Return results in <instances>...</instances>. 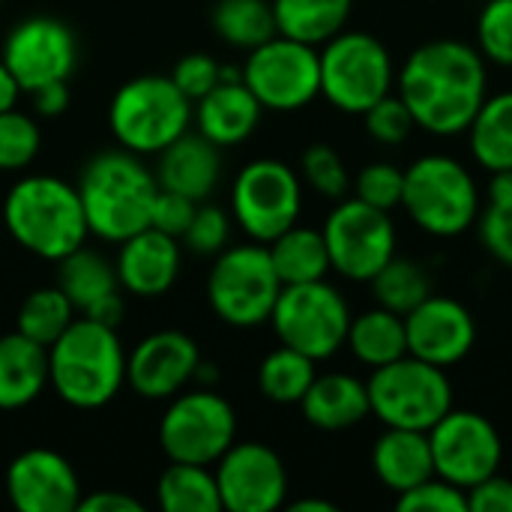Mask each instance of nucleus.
Here are the masks:
<instances>
[{
  "mask_svg": "<svg viewBox=\"0 0 512 512\" xmlns=\"http://www.w3.org/2000/svg\"><path fill=\"white\" fill-rule=\"evenodd\" d=\"M396 93L411 108L417 129L456 138L465 135L489 96V63L462 39H429L417 45L396 72Z\"/></svg>",
  "mask_w": 512,
  "mask_h": 512,
  "instance_id": "f257e3e1",
  "label": "nucleus"
},
{
  "mask_svg": "<svg viewBox=\"0 0 512 512\" xmlns=\"http://www.w3.org/2000/svg\"><path fill=\"white\" fill-rule=\"evenodd\" d=\"M9 237L42 261H60L90 237L78 189L54 174H27L3 198Z\"/></svg>",
  "mask_w": 512,
  "mask_h": 512,
  "instance_id": "f03ea898",
  "label": "nucleus"
},
{
  "mask_svg": "<svg viewBox=\"0 0 512 512\" xmlns=\"http://www.w3.org/2000/svg\"><path fill=\"white\" fill-rule=\"evenodd\" d=\"M48 387L69 408H105L126 387V351L117 327L78 315L48 348Z\"/></svg>",
  "mask_w": 512,
  "mask_h": 512,
  "instance_id": "7ed1b4c3",
  "label": "nucleus"
},
{
  "mask_svg": "<svg viewBox=\"0 0 512 512\" xmlns=\"http://www.w3.org/2000/svg\"><path fill=\"white\" fill-rule=\"evenodd\" d=\"M75 189L90 234L105 243H120L150 225L159 180L138 153L117 147L96 153L81 168Z\"/></svg>",
  "mask_w": 512,
  "mask_h": 512,
  "instance_id": "20e7f679",
  "label": "nucleus"
},
{
  "mask_svg": "<svg viewBox=\"0 0 512 512\" xmlns=\"http://www.w3.org/2000/svg\"><path fill=\"white\" fill-rule=\"evenodd\" d=\"M402 210L429 237H462L483 210L480 186L456 156L429 153L405 168Z\"/></svg>",
  "mask_w": 512,
  "mask_h": 512,
  "instance_id": "39448f33",
  "label": "nucleus"
},
{
  "mask_svg": "<svg viewBox=\"0 0 512 512\" xmlns=\"http://www.w3.org/2000/svg\"><path fill=\"white\" fill-rule=\"evenodd\" d=\"M192 126V102L171 75H138L117 87L108 105L114 141L138 156H159Z\"/></svg>",
  "mask_w": 512,
  "mask_h": 512,
  "instance_id": "423d86ee",
  "label": "nucleus"
},
{
  "mask_svg": "<svg viewBox=\"0 0 512 512\" xmlns=\"http://www.w3.org/2000/svg\"><path fill=\"white\" fill-rule=\"evenodd\" d=\"M321 96L342 114L363 117L378 99L396 90V63L390 48L366 30H342L324 42Z\"/></svg>",
  "mask_w": 512,
  "mask_h": 512,
  "instance_id": "0eeeda50",
  "label": "nucleus"
},
{
  "mask_svg": "<svg viewBox=\"0 0 512 512\" xmlns=\"http://www.w3.org/2000/svg\"><path fill=\"white\" fill-rule=\"evenodd\" d=\"M282 294V279L273 267L270 249L264 243L225 246L207 276V303L237 330H252L270 321L273 306Z\"/></svg>",
  "mask_w": 512,
  "mask_h": 512,
  "instance_id": "6e6552de",
  "label": "nucleus"
},
{
  "mask_svg": "<svg viewBox=\"0 0 512 512\" xmlns=\"http://www.w3.org/2000/svg\"><path fill=\"white\" fill-rule=\"evenodd\" d=\"M366 387L372 417L393 429L429 432L453 408V384L447 369L414 354L372 369Z\"/></svg>",
  "mask_w": 512,
  "mask_h": 512,
  "instance_id": "1a4fd4ad",
  "label": "nucleus"
},
{
  "mask_svg": "<svg viewBox=\"0 0 512 512\" xmlns=\"http://www.w3.org/2000/svg\"><path fill=\"white\" fill-rule=\"evenodd\" d=\"M351 318L354 315L342 291L333 288L327 279H315L282 285L270 324L279 345H288L321 363L345 348Z\"/></svg>",
  "mask_w": 512,
  "mask_h": 512,
  "instance_id": "9d476101",
  "label": "nucleus"
},
{
  "mask_svg": "<svg viewBox=\"0 0 512 512\" xmlns=\"http://www.w3.org/2000/svg\"><path fill=\"white\" fill-rule=\"evenodd\" d=\"M237 441V414L213 387L180 390L159 420V447L168 462L216 465Z\"/></svg>",
  "mask_w": 512,
  "mask_h": 512,
  "instance_id": "9b49d317",
  "label": "nucleus"
},
{
  "mask_svg": "<svg viewBox=\"0 0 512 512\" xmlns=\"http://www.w3.org/2000/svg\"><path fill=\"white\" fill-rule=\"evenodd\" d=\"M243 84L264 111L291 114L321 96V57L315 45L276 33L249 51L240 66Z\"/></svg>",
  "mask_w": 512,
  "mask_h": 512,
  "instance_id": "f8f14e48",
  "label": "nucleus"
},
{
  "mask_svg": "<svg viewBox=\"0 0 512 512\" xmlns=\"http://www.w3.org/2000/svg\"><path fill=\"white\" fill-rule=\"evenodd\" d=\"M303 180L279 159H255L240 168L231 186V216L255 243H270L300 222Z\"/></svg>",
  "mask_w": 512,
  "mask_h": 512,
  "instance_id": "ddd939ff",
  "label": "nucleus"
},
{
  "mask_svg": "<svg viewBox=\"0 0 512 512\" xmlns=\"http://www.w3.org/2000/svg\"><path fill=\"white\" fill-rule=\"evenodd\" d=\"M321 234L330 252V267L348 282H372L396 255L399 243L390 213L360 198L336 201Z\"/></svg>",
  "mask_w": 512,
  "mask_h": 512,
  "instance_id": "4468645a",
  "label": "nucleus"
},
{
  "mask_svg": "<svg viewBox=\"0 0 512 512\" xmlns=\"http://www.w3.org/2000/svg\"><path fill=\"white\" fill-rule=\"evenodd\" d=\"M429 447L435 474L465 492L498 474L504 462V441L495 423L456 405L429 429Z\"/></svg>",
  "mask_w": 512,
  "mask_h": 512,
  "instance_id": "2eb2a0df",
  "label": "nucleus"
},
{
  "mask_svg": "<svg viewBox=\"0 0 512 512\" xmlns=\"http://www.w3.org/2000/svg\"><path fill=\"white\" fill-rule=\"evenodd\" d=\"M0 60L18 81L21 93H33L51 81H69L78 63V42L72 27L60 18L30 15L6 33Z\"/></svg>",
  "mask_w": 512,
  "mask_h": 512,
  "instance_id": "dca6fc26",
  "label": "nucleus"
},
{
  "mask_svg": "<svg viewBox=\"0 0 512 512\" xmlns=\"http://www.w3.org/2000/svg\"><path fill=\"white\" fill-rule=\"evenodd\" d=\"M222 510L273 512L288 501V471L279 453L258 441H234L216 462Z\"/></svg>",
  "mask_w": 512,
  "mask_h": 512,
  "instance_id": "f3484780",
  "label": "nucleus"
},
{
  "mask_svg": "<svg viewBox=\"0 0 512 512\" xmlns=\"http://www.w3.org/2000/svg\"><path fill=\"white\" fill-rule=\"evenodd\" d=\"M201 363V348L180 330H159L144 336L126 354V387L150 402H168L186 390Z\"/></svg>",
  "mask_w": 512,
  "mask_h": 512,
  "instance_id": "a211bd4d",
  "label": "nucleus"
},
{
  "mask_svg": "<svg viewBox=\"0 0 512 512\" xmlns=\"http://www.w3.org/2000/svg\"><path fill=\"white\" fill-rule=\"evenodd\" d=\"M408 354L450 369L462 363L477 345V321L465 303L447 294H429L417 309L405 315Z\"/></svg>",
  "mask_w": 512,
  "mask_h": 512,
  "instance_id": "6ab92c4d",
  "label": "nucleus"
},
{
  "mask_svg": "<svg viewBox=\"0 0 512 512\" xmlns=\"http://www.w3.org/2000/svg\"><path fill=\"white\" fill-rule=\"evenodd\" d=\"M84 489L66 456L33 447L6 468V498L18 512H75Z\"/></svg>",
  "mask_w": 512,
  "mask_h": 512,
  "instance_id": "aec40b11",
  "label": "nucleus"
},
{
  "mask_svg": "<svg viewBox=\"0 0 512 512\" xmlns=\"http://www.w3.org/2000/svg\"><path fill=\"white\" fill-rule=\"evenodd\" d=\"M60 273H57V288L69 297V303L75 306L78 315L93 318L105 327H117L123 321V297H120V282H117V270L114 264L81 246L75 252H69L66 258L57 261Z\"/></svg>",
  "mask_w": 512,
  "mask_h": 512,
  "instance_id": "412c9836",
  "label": "nucleus"
},
{
  "mask_svg": "<svg viewBox=\"0 0 512 512\" xmlns=\"http://www.w3.org/2000/svg\"><path fill=\"white\" fill-rule=\"evenodd\" d=\"M117 282L126 294L135 297H162L174 288L180 276V240L171 234H162L156 228H141L138 234L117 243Z\"/></svg>",
  "mask_w": 512,
  "mask_h": 512,
  "instance_id": "4be33fe9",
  "label": "nucleus"
},
{
  "mask_svg": "<svg viewBox=\"0 0 512 512\" xmlns=\"http://www.w3.org/2000/svg\"><path fill=\"white\" fill-rule=\"evenodd\" d=\"M261 114L264 108L243 84V78L219 81L210 93H204L192 105L195 129L204 138H210L216 147H237L246 138H252V132L261 123Z\"/></svg>",
  "mask_w": 512,
  "mask_h": 512,
  "instance_id": "5701e85b",
  "label": "nucleus"
},
{
  "mask_svg": "<svg viewBox=\"0 0 512 512\" xmlns=\"http://www.w3.org/2000/svg\"><path fill=\"white\" fill-rule=\"evenodd\" d=\"M222 147L201 132H183L159 153L156 180L162 189L180 192L192 201H207L222 174Z\"/></svg>",
  "mask_w": 512,
  "mask_h": 512,
  "instance_id": "b1692460",
  "label": "nucleus"
},
{
  "mask_svg": "<svg viewBox=\"0 0 512 512\" xmlns=\"http://www.w3.org/2000/svg\"><path fill=\"white\" fill-rule=\"evenodd\" d=\"M300 411H303L306 423L321 432L354 429L366 417H372L369 387H366V381H360L348 372L315 375L312 387L300 399Z\"/></svg>",
  "mask_w": 512,
  "mask_h": 512,
  "instance_id": "393cba45",
  "label": "nucleus"
},
{
  "mask_svg": "<svg viewBox=\"0 0 512 512\" xmlns=\"http://www.w3.org/2000/svg\"><path fill=\"white\" fill-rule=\"evenodd\" d=\"M372 471L381 480V486L396 495L435 477L429 432L384 426V432L372 447Z\"/></svg>",
  "mask_w": 512,
  "mask_h": 512,
  "instance_id": "a878e982",
  "label": "nucleus"
},
{
  "mask_svg": "<svg viewBox=\"0 0 512 512\" xmlns=\"http://www.w3.org/2000/svg\"><path fill=\"white\" fill-rule=\"evenodd\" d=\"M48 387V348L15 333L0 336V411L36 402Z\"/></svg>",
  "mask_w": 512,
  "mask_h": 512,
  "instance_id": "bb28decb",
  "label": "nucleus"
},
{
  "mask_svg": "<svg viewBox=\"0 0 512 512\" xmlns=\"http://www.w3.org/2000/svg\"><path fill=\"white\" fill-rule=\"evenodd\" d=\"M468 147L474 162L495 174L512 168V90L489 93L468 126Z\"/></svg>",
  "mask_w": 512,
  "mask_h": 512,
  "instance_id": "cd10ccee",
  "label": "nucleus"
},
{
  "mask_svg": "<svg viewBox=\"0 0 512 512\" xmlns=\"http://www.w3.org/2000/svg\"><path fill=\"white\" fill-rule=\"evenodd\" d=\"M345 345H348V351L354 354L357 363H363L369 369L387 366V363L408 354L405 315H396V312H390L384 306L366 309V312L351 318Z\"/></svg>",
  "mask_w": 512,
  "mask_h": 512,
  "instance_id": "c85d7f7f",
  "label": "nucleus"
},
{
  "mask_svg": "<svg viewBox=\"0 0 512 512\" xmlns=\"http://www.w3.org/2000/svg\"><path fill=\"white\" fill-rule=\"evenodd\" d=\"M354 0H273L276 30L306 45H324L348 27Z\"/></svg>",
  "mask_w": 512,
  "mask_h": 512,
  "instance_id": "c756f323",
  "label": "nucleus"
},
{
  "mask_svg": "<svg viewBox=\"0 0 512 512\" xmlns=\"http://www.w3.org/2000/svg\"><path fill=\"white\" fill-rule=\"evenodd\" d=\"M267 249H270V258L282 285L327 279V273L333 270L321 228H309L297 222L288 231H282L276 240H270Z\"/></svg>",
  "mask_w": 512,
  "mask_h": 512,
  "instance_id": "7c9ffc66",
  "label": "nucleus"
},
{
  "mask_svg": "<svg viewBox=\"0 0 512 512\" xmlns=\"http://www.w3.org/2000/svg\"><path fill=\"white\" fill-rule=\"evenodd\" d=\"M156 504L162 512H222L216 474L210 465L171 462L156 480Z\"/></svg>",
  "mask_w": 512,
  "mask_h": 512,
  "instance_id": "2f4dec72",
  "label": "nucleus"
},
{
  "mask_svg": "<svg viewBox=\"0 0 512 512\" xmlns=\"http://www.w3.org/2000/svg\"><path fill=\"white\" fill-rule=\"evenodd\" d=\"M210 21L225 45L243 51H252L279 33L273 0H216Z\"/></svg>",
  "mask_w": 512,
  "mask_h": 512,
  "instance_id": "473e14b6",
  "label": "nucleus"
},
{
  "mask_svg": "<svg viewBox=\"0 0 512 512\" xmlns=\"http://www.w3.org/2000/svg\"><path fill=\"white\" fill-rule=\"evenodd\" d=\"M315 375L318 372H315L312 357H306L288 345H279L258 366V390L264 399H270L276 405H300V399L312 387Z\"/></svg>",
  "mask_w": 512,
  "mask_h": 512,
  "instance_id": "72a5a7b5",
  "label": "nucleus"
},
{
  "mask_svg": "<svg viewBox=\"0 0 512 512\" xmlns=\"http://www.w3.org/2000/svg\"><path fill=\"white\" fill-rule=\"evenodd\" d=\"M75 318H78V312L69 303V297L57 285H48V288H36L24 297L18 318H15V330L33 342L51 348Z\"/></svg>",
  "mask_w": 512,
  "mask_h": 512,
  "instance_id": "f704fd0d",
  "label": "nucleus"
},
{
  "mask_svg": "<svg viewBox=\"0 0 512 512\" xmlns=\"http://www.w3.org/2000/svg\"><path fill=\"white\" fill-rule=\"evenodd\" d=\"M369 285H372L378 306H384L396 315H408L435 291L426 267L411 258H402V255H393Z\"/></svg>",
  "mask_w": 512,
  "mask_h": 512,
  "instance_id": "c9c22d12",
  "label": "nucleus"
},
{
  "mask_svg": "<svg viewBox=\"0 0 512 512\" xmlns=\"http://www.w3.org/2000/svg\"><path fill=\"white\" fill-rule=\"evenodd\" d=\"M300 180L327 201H342L351 192V174L345 159L330 144H309L300 156Z\"/></svg>",
  "mask_w": 512,
  "mask_h": 512,
  "instance_id": "e433bc0d",
  "label": "nucleus"
},
{
  "mask_svg": "<svg viewBox=\"0 0 512 512\" xmlns=\"http://www.w3.org/2000/svg\"><path fill=\"white\" fill-rule=\"evenodd\" d=\"M42 147L39 123L18 111H0V171H24Z\"/></svg>",
  "mask_w": 512,
  "mask_h": 512,
  "instance_id": "4c0bfd02",
  "label": "nucleus"
},
{
  "mask_svg": "<svg viewBox=\"0 0 512 512\" xmlns=\"http://www.w3.org/2000/svg\"><path fill=\"white\" fill-rule=\"evenodd\" d=\"M477 51L486 63L512 69V0H486L477 15Z\"/></svg>",
  "mask_w": 512,
  "mask_h": 512,
  "instance_id": "58836bf2",
  "label": "nucleus"
},
{
  "mask_svg": "<svg viewBox=\"0 0 512 512\" xmlns=\"http://www.w3.org/2000/svg\"><path fill=\"white\" fill-rule=\"evenodd\" d=\"M363 123H366V132L369 138H375L378 144L384 147H399L405 144L414 129H417V120L411 114V108L405 105V99L393 90L387 93L384 99H378L366 114H363Z\"/></svg>",
  "mask_w": 512,
  "mask_h": 512,
  "instance_id": "ea45409f",
  "label": "nucleus"
},
{
  "mask_svg": "<svg viewBox=\"0 0 512 512\" xmlns=\"http://www.w3.org/2000/svg\"><path fill=\"white\" fill-rule=\"evenodd\" d=\"M354 198L393 213L396 207H402V189H405V168L393 165V162H372L366 165L354 183Z\"/></svg>",
  "mask_w": 512,
  "mask_h": 512,
  "instance_id": "a19ab883",
  "label": "nucleus"
},
{
  "mask_svg": "<svg viewBox=\"0 0 512 512\" xmlns=\"http://www.w3.org/2000/svg\"><path fill=\"white\" fill-rule=\"evenodd\" d=\"M231 225H234V216H228L222 207L198 204L195 216H192V222H189V228H186V234L180 240L195 255L216 258L228 246V240H231Z\"/></svg>",
  "mask_w": 512,
  "mask_h": 512,
  "instance_id": "79ce46f5",
  "label": "nucleus"
},
{
  "mask_svg": "<svg viewBox=\"0 0 512 512\" xmlns=\"http://www.w3.org/2000/svg\"><path fill=\"white\" fill-rule=\"evenodd\" d=\"M396 510L402 512H468V492L441 480L438 474L420 486L396 495Z\"/></svg>",
  "mask_w": 512,
  "mask_h": 512,
  "instance_id": "37998d69",
  "label": "nucleus"
},
{
  "mask_svg": "<svg viewBox=\"0 0 512 512\" xmlns=\"http://www.w3.org/2000/svg\"><path fill=\"white\" fill-rule=\"evenodd\" d=\"M171 81L180 87V93L195 105L204 93H210L219 81H222V63L207 54V51H192L183 54L174 69H171Z\"/></svg>",
  "mask_w": 512,
  "mask_h": 512,
  "instance_id": "c03bdc74",
  "label": "nucleus"
},
{
  "mask_svg": "<svg viewBox=\"0 0 512 512\" xmlns=\"http://www.w3.org/2000/svg\"><path fill=\"white\" fill-rule=\"evenodd\" d=\"M477 234L495 261L512 267V204H486L477 216Z\"/></svg>",
  "mask_w": 512,
  "mask_h": 512,
  "instance_id": "a18cd8bd",
  "label": "nucleus"
},
{
  "mask_svg": "<svg viewBox=\"0 0 512 512\" xmlns=\"http://www.w3.org/2000/svg\"><path fill=\"white\" fill-rule=\"evenodd\" d=\"M195 207H198V201L159 186V192L153 198V210H150V228L180 240L186 234L192 216H195Z\"/></svg>",
  "mask_w": 512,
  "mask_h": 512,
  "instance_id": "49530a36",
  "label": "nucleus"
},
{
  "mask_svg": "<svg viewBox=\"0 0 512 512\" xmlns=\"http://www.w3.org/2000/svg\"><path fill=\"white\" fill-rule=\"evenodd\" d=\"M468 510L471 512H512V480L492 474L483 483L468 489Z\"/></svg>",
  "mask_w": 512,
  "mask_h": 512,
  "instance_id": "de8ad7c7",
  "label": "nucleus"
},
{
  "mask_svg": "<svg viewBox=\"0 0 512 512\" xmlns=\"http://www.w3.org/2000/svg\"><path fill=\"white\" fill-rule=\"evenodd\" d=\"M141 510H144V504H141V501H135L132 495L102 489V492H96V495H81L78 510L75 512H141Z\"/></svg>",
  "mask_w": 512,
  "mask_h": 512,
  "instance_id": "09e8293b",
  "label": "nucleus"
},
{
  "mask_svg": "<svg viewBox=\"0 0 512 512\" xmlns=\"http://www.w3.org/2000/svg\"><path fill=\"white\" fill-rule=\"evenodd\" d=\"M36 114L42 117H57L69 108V81H51L45 87H36L30 93Z\"/></svg>",
  "mask_w": 512,
  "mask_h": 512,
  "instance_id": "8fccbe9b",
  "label": "nucleus"
},
{
  "mask_svg": "<svg viewBox=\"0 0 512 512\" xmlns=\"http://www.w3.org/2000/svg\"><path fill=\"white\" fill-rule=\"evenodd\" d=\"M486 201L489 204H512V168L510 171H495L489 177Z\"/></svg>",
  "mask_w": 512,
  "mask_h": 512,
  "instance_id": "3c124183",
  "label": "nucleus"
},
{
  "mask_svg": "<svg viewBox=\"0 0 512 512\" xmlns=\"http://www.w3.org/2000/svg\"><path fill=\"white\" fill-rule=\"evenodd\" d=\"M18 96H21V87L18 81L12 78V72L6 69V63L0 60V111H9L18 105Z\"/></svg>",
  "mask_w": 512,
  "mask_h": 512,
  "instance_id": "603ef678",
  "label": "nucleus"
},
{
  "mask_svg": "<svg viewBox=\"0 0 512 512\" xmlns=\"http://www.w3.org/2000/svg\"><path fill=\"white\" fill-rule=\"evenodd\" d=\"M216 381H219V366H216V363H207V360L201 357L192 384H195V387H216Z\"/></svg>",
  "mask_w": 512,
  "mask_h": 512,
  "instance_id": "864d4df0",
  "label": "nucleus"
},
{
  "mask_svg": "<svg viewBox=\"0 0 512 512\" xmlns=\"http://www.w3.org/2000/svg\"><path fill=\"white\" fill-rule=\"evenodd\" d=\"M291 512H336V504L330 501H321V498H300L294 504H288Z\"/></svg>",
  "mask_w": 512,
  "mask_h": 512,
  "instance_id": "5fc2aeb1",
  "label": "nucleus"
},
{
  "mask_svg": "<svg viewBox=\"0 0 512 512\" xmlns=\"http://www.w3.org/2000/svg\"><path fill=\"white\" fill-rule=\"evenodd\" d=\"M0 3H6V0H0Z\"/></svg>",
  "mask_w": 512,
  "mask_h": 512,
  "instance_id": "6e6d98bb",
  "label": "nucleus"
}]
</instances>
